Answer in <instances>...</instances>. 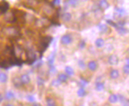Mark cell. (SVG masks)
I'll use <instances>...</instances> for the list:
<instances>
[{"label": "cell", "mask_w": 129, "mask_h": 106, "mask_svg": "<svg viewBox=\"0 0 129 106\" xmlns=\"http://www.w3.org/2000/svg\"><path fill=\"white\" fill-rule=\"evenodd\" d=\"M78 66L81 68V69L84 70L85 67H86V65H85V62L83 61V60H79L78 61Z\"/></svg>", "instance_id": "obj_31"}, {"label": "cell", "mask_w": 129, "mask_h": 106, "mask_svg": "<svg viewBox=\"0 0 129 106\" xmlns=\"http://www.w3.org/2000/svg\"><path fill=\"white\" fill-rule=\"evenodd\" d=\"M5 97L7 99V100H10V99H12V98H14V97H15V94H14L13 91H6V92H5Z\"/></svg>", "instance_id": "obj_23"}, {"label": "cell", "mask_w": 129, "mask_h": 106, "mask_svg": "<svg viewBox=\"0 0 129 106\" xmlns=\"http://www.w3.org/2000/svg\"><path fill=\"white\" fill-rule=\"evenodd\" d=\"M9 9V4L3 2L0 4V13H5L6 11Z\"/></svg>", "instance_id": "obj_14"}, {"label": "cell", "mask_w": 129, "mask_h": 106, "mask_svg": "<svg viewBox=\"0 0 129 106\" xmlns=\"http://www.w3.org/2000/svg\"><path fill=\"white\" fill-rule=\"evenodd\" d=\"M54 57H55V54L52 53L51 55H49V57L47 58V64L49 65V66H53V62H54Z\"/></svg>", "instance_id": "obj_19"}, {"label": "cell", "mask_w": 129, "mask_h": 106, "mask_svg": "<svg viewBox=\"0 0 129 106\" xmlns=\"http://www.w3.org/2000/svg\"><path fill=\"white\" fill-rule=\"evenodd\" d=\"M126 64H127V65H129V58H127V59H126Z\"/></svg>", "instance_id": "obj_39"}, {"label": "cell", "mask_w": 129, "mask_h": 106, "mask_svg": "<svg viewBox=\"0 0 129 106\" xmlns=\"http://www.w3.org/2000/svg\"><path fill=\"white\" fill-rule=\"evenodd\" d=\"M107 22H108V23H109V24H110V25H111V26L114 27V28H117V27H118L117 24H116L115 22H114L113 21H111V20H107Z\"/></svg>", "instance_id": "obj_34"}, {"label": "cell", "mask_w": 129, "mask_h": 106, "mask_svg": "<svg viewBox=\"0 0 129 106\" xmlns=\"http://www.w3.org/2000/svg\"><path fill=\"white\" fill-rule=\"evenodd\" d=\"M87 84H88V82H87V81H85L84 80H81V81H80V86L81 87H84Z\"/></svg>", "instance_id": "obj_35"}, {"label": "cell", "mask_w": 129, "mask_h": 106, "mask_svg": "<svg viewBox=\"0 0 129 106\" xmlns=\"http://www.w3.org/2000/svg\"><path fill=\"white\" fill-rule=\"evenodd\" d=\"M104 43H105L104 40L102 39V38H97L95 41V45L97 48H101V47H103V46H104Z\"/></svg>", "instance_id": "obj_16"}, {"label": "cell", "mask_w": 129, "mask_h": 106, "mask_svg": "<svg viewBox=\"0 0 129 106\" xmlns=\"http://www.w3.org/2000/svg\"><path fill=\"white\" fill-rule=\"evenodd\" d=\"M27 60H28V64H33L35 61L36 55H35V53H34V51L29 50L27 52Z\"/></svg>", "instance_id": "obj_3"}, {"label": "cell", "mask_w": 129, "mask_h": 106, "mask_svg": "<svg viewBox=\"0 0 129 106\" xmlns=\"http://www.w3.org/2000/svg\"><path fill=\"white\" fill-rule=\"evenodd\" d=\"M109 75H110V78H111L112 80H116V78H119V76H120V72H119V71H118V70H116V69H113V70L110 71Z\"/></svg>", "instance_id": "obj_13"}, {"label": "cell", "mask_w": 129, "mask_h": 106, "mask_svg": "<svg viewBox=\"0 0 129 106\" xmlns=\"http://www.w3.org/2000/svg\"><path fill=\"white\" fill-rule=\"evenodd\" d=\"M3 100H4V96L1 94V93H0V103H1V102H3Z\"/></svg>", "instance_id": "obj_38"}, {"label": "cell", "mask_w": 129, "mask_h": 106, "mask_svg": "<svg viewBox=\"0 0 129 106\" xmlns=\"http://www.w3.org/2000/svg\"><path fill=\"white\" fill-rule=\"evenodd\" d=\"M43 11H44V13L46 14V15L47 16H50V15H53V7H52L51 5H45L44 7H43Z\"/></svg>", "instance_id": "obj_7"}, {"label": "cell", "mask_w": 129, "mask_h": 106, "mask_svg": "<svg viewBox=\"0 0 129 106\" xmlns=\"http://www.w3.org/2000/svg\"><path fill=\"white\" fill-rule=\"evenodd\" d=\"M46 102H47V104L48 105V106L56 105L55 101L53 100V98H52V97H47V99H46Z\"/></svg>", "instance_id": "obj_26"}, {"label": "cell", "mask_w": 129, "mask_h": 106, "mask_svg": "<svg viewBox=\"0 0 129 106\" xmlns=\"http://www.w3.org/2000/svg\"><path fill=\"white\" fill-rule=\"evenodd\" d=\"M12 84H13V86H15L16 88H20V87H22V86L23 85L22 80H21V78H19V77H14V78H12Z\"/></svg>", "instance_id": "obj_6"}, {"label": "cell", "mask_w": 129, "mask_h": 106, "mask_svg": "<svg viewBox=\"0 0 129 106\" xmlns=\"http://www.w3.org/2000/svg\"><path fill=\"white\" fill-rule=\"evenodd\" d=\"M51 85L53 87H59L60 85H61V82H60V80H59V78H57V80H54L52 81Z\"/></svg>", "instance_id": "obj_28"}, {"label": "cell", "mask_w": 129, "mask_h": 106, "mask_svg": "<svg viewBox=\"0 0 129 106\" xmlns=\"http://www.w3.org/2000/svg\"><path fill=\"white\" fill-rule=\"evenodd\" d=\"M78 96L80 97H85L86 96V91L84 90V87H80L78 91Z\"/></svg>", "instance_id": "obj_25"}, {"label": "cell", "mask_w": 129, "mask_h": 106, "mask_svg": "<svg viewBox=\"0 0 129 106\" xmlns=\"http://www.w3.org/2000/svg\"><path fill=\"white\" fill-rule=\"evenodd\" d=\"M95 90L97 91H102L104 89V84L102 81H95Z\"/></svg>", "instance_id": "obj_15"}, {"label": "cell", "mask_w": 129, "mask_h": 106, "mask_svg": "<svg viewBox=\"0 0 129 106\" xmlns=\"http://www.w3.org/2000/svg\"><path fill=\"white\" fill-rule=\"evenodd\" d=\"M122 70H123V72L126 75H128L129 74V65H125L124 66H123V68H122Z\"/></svg>", "instance_id": "obj_32"}, {"label": "cell", "mask_w": 129, "mask_h": 106, "mask_svg": "<svg viewBox=\"0 0 129 106\" xmlns=\"http://www.w3.org/2000/svg\"><path fill=\"white\" fill-rule=\"evenodd\" d=\"M4 33L5 35H7L10 38H16V37L20 35V31L14 26H9L6 27L4 30Z\"/></svg>", "instance_id": "obj_1"}, {"label": "cell", "mask_w": 129, "mask_h": 106, "mask_svg": "<svg viewBox=\"0 0 129 106\" xmlns=\"http://www.w3.org/2000/svg\"><path fill=\"white\" fill-rule=\"evenodd\" d=\"M58 78L60 80L61 83H64L68 80V75L66 73H59V75H58Z\"/></svg>", "instance_id": "obj_20"}, {"label": "cell", "mask_w": 129, "mask_h": 106, "mask_svg": "<svg viewBox=\"0 0 129 106\" xmlns=\"http://www.w3.org/2000/svg\"><path fill=\"white\" fill-rule=\"evenodd\" d=\"M38 85L40 86H42L43 85H44V80H43L41 78H38Z\"/></svg>", "instance_id": "obj_36"}, {"label": "cell", "mask_w": 129, "mask_h": 106, "mask_svg": "<svg viewBox=\"0 0 129 106\" xmlns=\"http://www.w3.org/2000/svg\"><path fill=\"white\" fill-rule=\"evenodd\" d=\"M8 80V76L5 72H0V83L4 84V83H6Z\"/></svg>", "instance_id": "obj_21"}, {"label": "cell", "mask_w": 129, "mask_h": 106, "mask_svg": "<svg viewBox=\"0 0 129 106\" xmlns=\"http://www.w3.org/2000/svg\"><path fill=\"white\" fill-rule=\"evenodd\" d=\"M97 67H98V65H97V62L95 61H89L88 63V68L90 71H92V72H95V71H96Z\"/></svg>", "instance_id": "obj_10"}, {"label": "cell", "mask_w": 129, "mask_h": 106, "mask_svg": "<svg viewBox=\"0 0 129 106\" xmlns=\"http://www.w3.org/2000/svg\"><path fill=\"white\" fill-rule=\"evenodd\" d=\"M20 78H21V80H22V84H23V85H28L30 83V81H31L30 77H29V75H28V73L22 74Z\"/></svg>", "instance_id": "obj_9"}, {"label": "cell", "mask_w": 129, "mask_h": 106, "mask_svg": "<svg viewBox=\"0 0 129 106\" xmlns=\"http://www.w3.org/2000/svg\"><path fill=\"white\" fill-rule=\"evenodd\" d=\"M108 62H109V64H110V65H112V66L117 65V64L119 63V58H118L117 55H110L109 57V59H108Z\"/></svg>", "instance_id": "obj_5"}, {"label": "cell", "mask_w": 129, "mask_h": 106, "mask_svg": "<svg viewBox=\"0 0 129 106\" xmlns=\"http://www.w3.org/2000/svg\"><path fill=\"white\" fill-rule=\"evenodd\" d=\"M72 14H71L70 12H64V13L62 14V16H61V19L66 22H70V21L72 20Z\"/></svg>", "instance_id": "obj_11"}, {"label": "cell", "mask_w": 129, "mask_h": 106, "mask_svg": "<svg viewBox=\"0 0 129 106\" xmlns=\"http://www.w3.org/2000/svg\"><path fill=\"white\" fill-rule=\"evenodd\" d=\"M109 103H115L116 102L119 101V97H118V95L116 94H111L109 97Z\"/></svg>", "instance_id": "obj_18"}, {"label": "cell", "mask_w": 129, "mask_h": 106, "mask_svg": "<svg viewBox=\"0 0 129 106\" xmlns=\"http://www.w3.org/2000/svg\"><path fill=\"white\" fill-rule=\"evenodd\" d=\"M51 41H52V37L50 36H46L43 39H41L40 45H39V50L41 52H44L47 49V47H48Z\"/></svg>", "instance_id": "obj_2"}, {"label": "cell", "mask_w": 129, "mask_h": 106, "mask_svg": "<svg viewBox=\"0 0 129 106\" xmlns=\"http://www.w3.org/2000/svg\"><path fill=\"white\" fill-rule=\"evenodd\" d=\"M126 10L123 9V8L119 7V8H116L115 9V14L119 16H123L126 15Z\"/></svg>", "instance_id": "obj_17"}, {"label": "cell", "mask_w": 129, "mask_h": 106, "mask_svg": "<svg viewBox=\"0 0 129 106\" xmlns=\"http://www.w3.org/2000/svg\"><path fill=\"white\" fill-rule=\"evenodd\" d=\"M72 41V38L70 35H64L63 36L61 37V39H60V42H61V44L66 45V46L71 44Z\"/></svg>", "instance_id": "obj_4"}, {"label": "cell", "mask_w": 129, "mask_h": 106, "mask_svg": "<svg viewBox=\"0 0 129 106\" xmlns=\"http://www.w3.org/2000/svg\"><path fill=\"white\" fill-rule=\"evenodd\" d=\"M109 3H108L106 0H100L99 2V5H98V7L101 9L102 10H105L109 8Z\"/></svg>", "instance_id": "obj_12"}, {"label": "cell", "mask_w": 129, "mask_h": 106, "mask_svg": "<svg viewBox=\"0 0 129 106\" xmlns=\"http://www.w3.org/2000/svg\"><path fill=\"white\" fill-rule=\"evenodd\" d=\"M116 29H117L118 32H119L120 34H121V35H125V34H126V33H127V30H126V29H125L123 26L117 27Z\"/></svg>", "instance_id": "obj_27"}, {"label": "cell", "mask_w": 129, "mask_h": 106, "mask_svg": "<svg viewBox=\"0 0 129 106\" xmlns=\"http://www.w3.org/2000/svg\"><path fill=\"white\" fill-rule=\"evenodd\" d=\"M64 72H66V73L67 74L68 76H73L74 75V70L72 69V67H71V66H66V68H64Z\"/></svg>", "instance_id": "obj_24"}, {"label": "cell", "mask_w": 129, "mask_h": 106, "mask_svg": "<svg viewBox=\"0 0 129 106\" xmlns=\"http://www.w3.org/2000/svg\"><path fill=\"white\" fill-rule=\"evenodd\" d=\"M79 4V0H66L64 5L68 7H76Z\"/></svg>", "instance_id": "obj_8"}, {"label": "cell", "mask_w": 129, "mask_h": 106, "mask_svg": "<svg viewBox=\"0 0 129 106\" xmlns=\"http://www.w3.org/2000/svg\"><path fill=\"white\" fill-rule=\"evenodd\" d=\"M53 5H59V4H60V0H53Z\"/></svg>", "instance_id": "obj_37"}, {"label": "cell", "mask_w": 129, "mask_h": 106, "mask_svg": "<svg viewBox=\"0 0 129 106\" xmlns=\"http://www.w3.org/2000/svg\"><path fill=\"white\" fill-rule=\"evenodd\" d=\"M38 3H39L38 0H27V4L31 6H36L38 5Z\"/></svg>", "instance_id": "obj_30"}, {"label": "cell", "mask_w": 129, "mask_h": 106, "mask_svg": "<svg viewBox=\"0 0 129 106\" xmlns=\"http://www.w3.org/2000/svg\"><path fill=\"white\" fill-rule=\"evenodd\" d=\"M128 104H129V100H128Z\"/></svg>", "instance_id": "obj_40"}, {"label": "cell", "mask_w": 129, "mask_h": 106, "mask_svg": "<svg viewBox=\"0 0 129 106\" xmlns=\"http://www.w3.org/2000/svg\"><path fill=\"white\" fill-rule=\"evenodd\" d=\"M98 29L100 30V32L101 33H106L108 30H109V28H108V26L106 25L104 23H100L98 25Z\"/></svg>", "instance_id": "obj_22"}, {"label": "cell", "mask_w": 129, "mask_h": 106, "mask_svg": "<svg viewBox=\"0 0 129 106\" xmlns=\"http://www.w3.org/2000/svg\"><path fill=\"white\" fill-rule=\"evenodd\" d=\"M118 97H119V100L120 101V103L122 104H128V101L126 102V97L124 96H121V95H118Z\"/></svg>", "instance_id": "obj_29"}, {"label": "cell", "mask_w": 129, "mask_h": 106, "mask_svg": "<svg viewBox=\"0 0 129 106\" xmlns=\"http://www.w3.org/2000/svg\"><path fill=\"white\" fill-rule=\"evenodd\" d=\"M26 98H27V100H28V102H30V103H34V102H35V97H33L32 95H27Z\"/></svg>", "instance_id": "obj_33"}]
</instances>
